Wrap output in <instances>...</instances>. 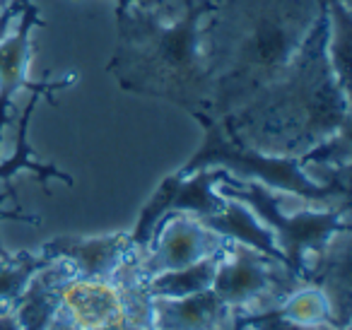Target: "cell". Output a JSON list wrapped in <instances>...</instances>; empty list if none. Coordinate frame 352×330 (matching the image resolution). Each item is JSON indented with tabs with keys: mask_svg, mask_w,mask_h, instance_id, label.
Masks as SVG:
<instances>
[{
	"mask_svg": "<svg viewBox=\"0 0 352 330\" xmlns=\"http://www.w3.org/2000/svg\"><path fill=\"white\" fill-rule=\"evenodd\" d=\"M323 17V0H215L203 27L212 78L208 113L239 111L294 63Z\"/></svg>",
	"mask_w": 352,
	"mask_h": 330,
	"instance_id": "cell-1",
	"label": "cell"
},
{
	"mask_svg": "<svg viewBox=\"0 0 352 330\" xmlns=\"http://www.w3.org/2000/svg\"><path fill=\"white\" fill-rule=\"evenodd\" d=\"M222 121L239 142L283 157H302L350 128V87L326 56V8L294 63Z\"/></svg>",
	"mask_w": 352,
	"mask_h": 330,
	"instance_id": "cell-2",
	"label": "cell"
},
{
	"mask_svg": "<svg viewBox=\"0 0 352 330\" xmlns=\"http://www.w3.org/2000/svg\"><path fill=\"white\" fill-rule=\"evenodd\" d=\"M210 0H184L179 15L128 8L116 12V51L107 70L118 87L166 99L186 111H206L212 78L203 44Z\"/></svg>",
	"mask_w": 352,
	"mask_h": 330,
	"instance_id": "cell-3",
	"label": "cell"
},
{
	"mask_svg": "<svg viewBox=\"0 0 352 330\" xmlns=\"http://www.w3.org/2000/svg\"><path fill=\"white\" fill-rule=\"evenodd\" d=\"M188 113L203 126L206 140H203L201 150L179 169V174H191L198 169H225L227 174L236 176V179L258 181L278 193L304 200L309 205H321V208H331V205H340L350 200L347 171L340 176L333 174L328 181H316L299 157L268 155V152L254 150V147L236 140L227 131L222 118L210 116L206 111Z\"/></svg>",
	"mask_w": 352,
	"mask_h": 330,
	"instance_id": "cell-4",
	"label": "cell"
},
{
	"mask_svg": "<svg viewBox=\"0 0 352 330\" xmlns=\"http://www.w3.org/2000/svg\"><path fill=\"white\" fill-rule=\"evenodd\" d=\"M217 193L246 203L265 227L273 232L287 267L307 282L318 263L340 236L350 234V200L331 208L302 203L294 212L285 210V193L268 188L258 181L222 174Z\"/></svg>",
	"mask_w": 352,
	"mask_h": 330,
	"instance_id": "cell-5",
	"label": "cell"
},
{
	"mask_svg": "<svg viewBox=\"0 0 352 330\" xmlns=\"http://www.w3.org/2000/svg\"><path fill=\"white\" fill-rule=\"evenodd\" d=\"M297 285H302V280L283 261H275L246 243L227 241L212 289L236 316H244L280 306Z\"/></svg>",
	"mask_w": 352,
	"mask_h": 330,
	"instance_id": "cell-6",
	"label": "cell"
},
{
	"mask_svg": "<svg viewBox=\"0 0 352 330\" xmlns=\"http://www.w3.org/2000/svg\"><path fill=\"white\" fill-rule=\"evenodd\" d=\"M227 239L212 232L201 217L171 212L155 227L150 243L135 253V270L142 280L166 270H179L203 258L220 256Z\"/></svg>",
	"mask_w": 352,
	"mask_h": 330,
	"instance_id": "cell-7",
	"label": "cell"
},
{
	"mask_svg": "<svg viewBox=\"0 0 352 330\" xmlns=\"http://www.w3.org/2000/svg\"><path fill=\"white\" fill-rule=\"evenodd\" d=\"M225 169H198L191 174H171L160 184L145 203L135 229L131 232V241L135 253L150 243L155 227L171 212H186L193 217H210L222 208L225 198L217 193V181Z\"/></svg>",
	"mask_w": 352,
	"mask_h": 330,
	"instance_id": "cell-8",
	"label": "cell"
},
{
	"mask_svg": "<svg viewBox=\"0 0 352 330\" xmlns=\"http://www.w3.org/2000/svg\"><path fill=\"white\" fill-rule=\"evenodd\" d=\"M41 25H44V20H41L39 8L32 0H20V12H17L15 22L0 39V140H3V128L8 123L10 104L20 89H30L32 94H41L51 104H56V89L70 87L78 80L73 73L65 80H56V82H32L30 80V65L32 56H34L32 39Z\"/></svg>",
	"mask_w": 352,
	"mask_h": 330,
	"instance_id": "cell-9",
	"label": "cell"
},
{
	"mask_svg": "<svg viewBox=\"0 0 352 330\" xmlns=\"http://www.w3.org/2000/svg\"><path fill=\"white\" fill-rule=\"evenodd\" d=\"M39 253L49 261L63 258L75 267L80 280L111 282L118 267L135 253L131 232H111L102 236H75L63 234L39 246Z\"/></svg>",
	"mask_w": 352,
	"mask_h": 330,
	"instance_id": "cell-10",
	"label": "cell"
},
{
	"mask_svg": "<svg viewBox=\"0 0 352 330\" xmlns=\"http://www.w3.org/2000/svg\"><path fill=\"white\" fill-rule=\"evenodd\" d=\"M75 275V267L63 258H54L32 275L25 292L12 306V316L22 330H46L63 306V289Z\"/></svg>",
	"mask_w": 352,
	"mask_h": 330,
	"instance_id": "cell-11",
	"label": "cell"
},
{
	"mask_svg": "<svg viewBox=\"0 0 352 330\" xmlns=\"http://www.w3.org/2000/svg\"><path fill=\"white\" fill-rule=\"evenodd\" d=\"M232 320L234 311L215 294V289L182 299L152 296V330H217Z\"/></svg>",
	"mask_w": 352,
	"mask_h": 330,
	"instance_id": "cell-12",
	"label": "cell"
},
{
	"mask_svg": "<svg viewBox=\"0 0 352 330\" xmlns=\"http://www.w3.org/2000/svg\"><path fill=\"white\" fill-rule=\"evenodd\" d=\"M63 306L82 330H102L123 316L113 282L73 277L63 289Z\"/></svg>",
	"mask_w": 352,
	"mask_h": 330,
	"instance_id": "cell-13",
	"label": "cell"
},
{
	"mask_svg": "<svg viewBox=\"0 0 352 330\" xmlns=\"http://www.w3.org/2000/svg\"><path fill=\"white\" fill-rule=\"evenodd\" d=\"M225 203L210 217H201L212 232H217L220 236H225L227 241H239L246 243V246L256 248V251L265 253V256L275 258V261H283V253L278 248V241H275L273 232L263 224V219L254 212L246 203L236 198H227L222 195ZM287 265V263H285Z\"/></svg>",
	"mask_w": 352,
	"mask_h": 330,
	"instance_id": "cell-14",
	"label": "cell"
},
{
	"mask_svg": "<svg viewBox=\"0 0 352 330\" xmlns=\"http://www.w3.org/2000/svg\"><path fill=\"white\" fill-rule=\"evenodd\" d=\"M41 102V94H32L30 104H27L25 113H22V121H20V128H17V142H15V152H12L8 160L0 162V181H6L10 184L12 176H17L20 171H32L41 184H49V181H63L65 186H73V176L60 171L58 166L54 164H41V162L34 160V152H32V145H30V123H32V116H34L36 107ZM6 198H17L15 193H8L0 195V203H6Z\"/></svg>",
	"mask_w": 352,
	"mask_h": 330,
	"instance_id": "cell-15",
	"label": "cell"
},
{
	"mask_svg": "<svg viewBox=\"0 0 352 330\" xmlns=\"http://www.w3.org/2000/svg\"><path fill=\"white\" fill-rule=\"evenodd\" d=\"M220 256L203 258V261L191 263L186 267H179V270H166L160 272V275L147 277L145 280L147 294L162 296V299H182V296H191L198 294V292L212 289Z\"/></svg>",
	"mask_w": 352,
	"mask_h": 330,
	"instance_id": "cell-16",
	"label": "cell"
},
{
	"mask_svg": "<svg viewBox=\"0 0 352 330\" xmlns=\"http://www.w3.org/2000/svg\"><path fill=\"white\" fill-rule=\"evenodd\" d=\"M280 314L289 320H297L304 325H336L340 328L333 311L331 296L326 294L316 282H302L297 285L283 301H280Z\"/></svg>",
	"mask_w": 352,
	"mask_h": 330,
	"instance_id": "cell-17",
	"label": "cell"
},
{
	"mask_svg": "<svg viewBox=\"0 0 352 330\" xmlns=\"http://www.w3.org/2000/svg\"><path fill=\"white\" fill-rule=\"evenodd\" d=\"M49 258L36 251L10 253L8 258H0V311H12L15 301L25 292L27 282L32 280L39 267H44Z\"/></svg>",
	"mask_w": 352,
	"mask_h": 330,
	"instance_id": "cell-18",
	"label": "cell"
},
{
	"mask_svg": "<svg viewBox=\"0 0 352 330\" xmlns=\"http://www.w3.org/2000/svg\"><path fill=\"white\" fill-rule=\"evenodd\" d=\"M236 320H239V323H244V325H251L254 330H350V328H336V325H304V323H297V320L285 318V316L280 314V306L258 311V314L236 316Z\"/></svg>",
	"mask_w": 352,
	"mask_h": 330,
	"instance_id": "cell-19",
	"label": "cell"
},
{
	"mask_svg": "<svg viewBox=\"0 0 352 330\" xmlns=\"http://www.w3.org/2000/svg\"><path fill=\"white\" fill-rule=\"evenodd\" d=\"M0 219H17V222L39 224V219H36L34 214H27L25 210H20V208H15V210H3V208H0ZM8 256H10V251L0 243V258H8Z\"/></svg>",
	"mask_w": 352,
	"mask_h": 330,
	"instance_id": "cell-20",
	"label": "cell"
},
{
	"mask_svg": "<svg viewBox=\"0 0 352 330\" xmlns=\"http://www.w3.org/2000/svg\"><path fill=\"white\" fill-rule=\"evenodd\" d=\"M46 330H82V328H80L78 320L68 314V309H65V306H60V311L54 316V320H51Z\"/></svg>",
	"mask_w": 352,
	"mask_h": 330,
	"instance_id": "cell-21",
	"label": "cell"
},
{
	"mask_svg": "<svg viewBox=\"0 0 352 330\" xmlns=\"http://www.w3.org/2000/svg\"><path fill=\"white\" fill-rule=\"evenodd\" d=\"M17 12H20V0H10V3L0 10V39H3V36H6V32L12 27Z\"/></svg>",
	"mask_w": 352,
	"mask_h": 330,
	"instance_id": "cell-22",
	"label": "cell"
},
{
	"mask_svg": "<svg viewBox=\"0 0 352 330\" xmlns=\"http://www.w3.org/2000/svg\"><path fill=\"white\" fill-rule=\"evenodd\" d=\"M215 3V0H210ZM133 8H140V10L160 12V15H169V0H131Z\"/></svg>",
	"mask_w": 352,
	"mask_h": 330,
	"instance_id": "cell-23",
	"label": "cell"
},
{
	"mask_svg": "<svg viewBox=\"0 0 352 330\" xmlns=\"http://www.w3.org/2000/svg\"><path fill=\"white\" fill-rule=\"evenodd\" d=\"M0 330H22V325L17 323L12 311H0Z\"/></svg>",
	"mask_w": 352,
	"mask_h": 330,
	"instance_id": "cell-24",
	"label": "cell"
},
{
	"mask_svg": "<svg viewBox=\"0 0 352 330\" xmlns=\"http://www.w3.org/2000/svg\"><path fill=\"white\" fill-rule=\"evenodd\" d=\"M102 330H147V328H140V325H135L133 320H128V318H118V320H113L111 325H107V328H102Z\"/></svg>",
	"mask_w": 352,
	"mask_h": 330,
	"instance_id": "cell-25",
	"label": "cell"
},
{
	"mask_svg": "<svg viewBox=\"0 0 352 330\" xmlns=\"http://www.w3.org/2000/svg\"><path fill=\"white\" fill-rule=\"evenodd\" d=\"M113 3H116V12H123L131 8V0H113Z\"/></svg>",
	"mask_w": 352,
	"mask_h": 330,
	"instance_id": "cell-26",
	"label": "cell"
},
{
	"mask_svg": "<svg viewBox=\"0 0 352 330\" xmlns=\"http://www.w3.org/2000/svg\"><path fill=\"white\" fill-rule=\"evenodd\" d=\"M217 330H236V320H232V323L222 325V328H217Z\"/></svg>",
	"mask_w": 352,
	"mask_h": 330,
	"instance_id": "cell-27",
	"label": "cell"
},
{
	"mask_svg": "<svg viewBox=\"0 0 352 330\" xmlns=\"http://www.w3.org/2000/svg\"><path fill=\"white\" fill-rule=\"evenodd\" d=\"M234 320H236V316H234ZM236 330H254V328H251V325H244V323H239V320H236Z\"/></svg>",
	"mask_w": 352,
	"mask_h": 330,
	"instance_id": "cell-28",
	"label": "cell"
},
{
	"mask_svg": "<svg viewBox=\"0 0 352 330\" xmlns=\"http://www.w3.org/2000/svg\"><path fill=\"white\" fill-rule=\"evenodd\" d=\"M3 8H6V6H3V3H0V10H3Z\"/></svg>",
	"mask_w": 352,
	"mask_h": 330,
	"instance_id": "cell-29",
	"label": "cell"
}]
</instances>
